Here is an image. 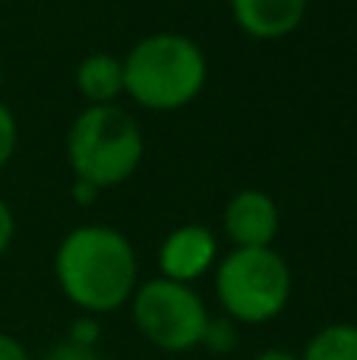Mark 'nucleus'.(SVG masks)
<instances>
[{"mask_svg": "<svg viewBox=\"0 0 357 360\" xmlns=\"http://www.w3.org/2000/svg\"><path fill=\"white\" fill-rule=\"evenodd\" d=\"M54 278L60 294L89 316H105L133 300L139 259L130 237L108 224H79L54 250Z\"/></svg>", "mask_w": 357, "mask_h": 360, "instance_id": "obj_1", "label": "nucleus"}, {"mask_svg": "<svg viewBox=\"0 0 357 360\" xmlns=\"http://www.w3.org/2000/svg\"><path fill=\"white\" fill-rule=\"evenodd\" d=\"M206 51L181 32H152L124 57V95L145 111H181L202 95Z\"/></svg>", "mask_w": 357, "mask_h": 360, "instance_id": "obj_2", "label": "nucleus"}, {"mask_svg": "<svg viewBox=\"0 0 357 360\" xmlns=\"http://www.w3.org/2000/svg\"><path fill=\"white\" fill-rule=\"evenodd\" d=\"M145 152L139 124L120 105H86L67 130V162L76 180L111 190L136 174Z\"/></svg>", "mask_w": 357, "mask_h": 360, "instance_id": "obj_3", "label": "nucleus"}, {"mask_svg": "<svg viewBox=\"0 0 357 360\" xmlns=\"http://www.w3.org/2000/svg\"><path fill=\"white\" fill-rule=\"evenodd\" d=\"M294 278L275 247L231 250L215 266V297L221 316L238 326H266L291 304Z\"/></svg>", "mask_w": 357, "mask_h": 360, "instance_id": "obj_4", "label": "nucleus"}, {"mask_svg": "<svg viewBox=\"0 0 357 360\" xmlns=\"http://www.w3.org/2000/svg\"><path fill=\"white\" fill-rule=\"evenodd\" d=\"M136 332L164 354H187L200 348L209 326L206 300L193 285H177L162 275L143 281L130 300Z\"/></svg>", "mask_w": 357, "mask_h": 360, "instance_id": "obj_5", "label": "nucleus"}, {"mask_svg": "<svg viewBox=\"0 0 357 360\" xmlns=\"http://www.w3.org/2000/svg\"><path fill=\"white\" fill-rule=\"evenodd\" d=\"M219 266V237L206 224H181L158 247V275L177 285H193Z\"/></svg>", "mask_w": 357, "mask_h": 360, "instance_id": "obj_6", "label": "nucleus"}, {"mask_svg": "<svg viewBox=\"0 0 357 360\" xmlns=\"http://www.w3.org/2000/svg\"><path fill=\"white\" fill-rule=\"evenodd\" d=\"M221 228H225L228 240L234 243V250L272 247L278 231H282V212H278V202L266 190L247 186V190H238L225 202Z\"/></svg>", "mask_w": 357, "mask_h": 360, "instance_id": "obj_7", "label": "nucleus"}, {"mask_svg": "<svg viewBox=\"0 0 357 360\" xmlns=\"http://www.w3.org/2000/svg\"><path fill=\"white\" fill-rule=\"evenodd\" d=\"M228 6L244 35L257 41H275L301 29L310 0H228Z\"/></svg>", "mask_w": 357, "mask_h": 360, "instance_id": "obj_8", "label": "nucleus"}, {"mask_svg": "<svg viewBox=\"0 0 357 360\" xmlns=\"http://www.w3.org/2000/svg\"><path fill=\"white\" fill-rule=\"evenodd\" d=\"M73 79L89 105H117L124 98V60L105 51L82 57Z\"/></svg>", "mask_w": 357, "mask_h": 360, "instance_id": "obj_9", "label": "nucleus"}, {"mask_svg": "<svg viewBox=\"0 0 357 360\" xmlns=\"http://www.w3.org/2000/svg\"><path fill=\"white\" fill-rule=\"evenodd\" d=\"M301 360H357V323H329L313 332Z\"/></svg>", "mask_w": 357, "mask_h": 360, "instance_id": "obj_10", "label": "nucleus"}, {"mask_svg": "<svg viewBox=\"0 0 357 360\" xmlns=\"http://www.w3.org/2000/svg\"><path fill=\"white\" fill-rule=\"evenodd\" d=\"M200 348L212 351V354H228L238 348V323H231L228 316H209V326L202 332Z\"/></svg>", "mask_w": 357, "mask_h": 360, "instance_id": "obj_11", "label": "nucleus"}, {"mask_svg": "<svg viewBox=\"0 0 357 360\" xmlns=\"http://www.w3.org/2000/svg\"><path fill=\"white\" fill-rule=\"evenodd\" d=\"M16 146H19V124H16V114L0 101V168L10 165V158L16 155Z\"/></svg>", "mask_w": 357, "mask_h": 360, "instance_id": "obj_12", "label": "nucleus"}, {"mask_svg": "<svg viewBox=\"0 0 357 360\" xmlns=\"http://www.w3.org/2000/svg\"><path fill=\"white\" fill-rule=\"evenodd\" d=\"M67 342L79 345V348L98 351V342H101V323H98V316H89V313L76 316L73 326H70V332H67Z\"/></svg>", "mask_w": 357, "mask_h": 360, "instance_id": "obj_13", "label": "nucleus"}, {"mask_svg": "<svg viewBox=\"0 0 357 360\" xmlns=\"http://www.w3.org/2000/svg\"><path fill=\"white\" fill-rule=\"evenodd\" d=\"M41 360H101V354L92 351V348H79V345H73V342L63 338L60 345H54V348L44 351Z\"/></svg>", "mask_w": 357, "mask_h": 360, "instance_id": "obj_14", "label": "nucleus"}, {"mask_svg": "<svg viewBox=\"0 0 357 360\" xmlns=\"http://www.w3.org/2000/svg\"><path fill=\"white\" fill-rule=\"evenodd\" d=\"M13 237H16V215H13L10 202L0 196V259H4V253L10 250Z\"/></svg>", "mask_w": 357, "mask_h": 360, "instance_id": "obj_15", "label": "nucleus"}, {"mask_svg": "<svg viewBox=\"0 0 357 360\" xmlns=\"http://www.w3.org/2000/svg\"><path fill=\"white\" fill-rule=\"evenodd\" d=\"M0 360H32V357H29V351H25V345L19 342V338L0 332Z\"/></svg>", "mask_w": 357, "mask_h": 360, "instance_id": "obj_16", "label": "nucleus"}, {"mask_svg": "<svg viewBox=\"0 0 357 360\" xmlns=\"http://www.w3.org/2000/svg\"><path fill=\"white\" fill-rule=\"evenodd\" d=\"M98 193H101L98 186L86 184V180H76V184H73V199H76V202H79V205H92Z\"/></svg>", "mask_w": 357, "mask_h": 360, "instance_id": "obj_17", "label": "nucleus"}, {"mask_svg": "<svg viewBox=\"0 0 357 360\" xmlns=\"http://www.w3.org/2000/svg\"><path fill=\"white\" fill-rule=\"evenodd\" d=\"M253 360H301V357L291 354V351H285V348H266V351H259Z\"/></svg>", "mask_w": 357, "mask_h": 360, "instance_id": "obj_18", "label": "nucleus"}, {"mask_svg": "<svg viewBox=\"0 0 357 360\" xmlns=\"http://www.w3.org/2000/svg\"><path fill=\"white\" fill-rule=\"evenodd\" d=\"M0 86H4V67H0Z\"/></svg>", "mask_w": 357, "mask_h": 360, "instance_id": "obj_19", "label": "nucleus"}]
</instances>
